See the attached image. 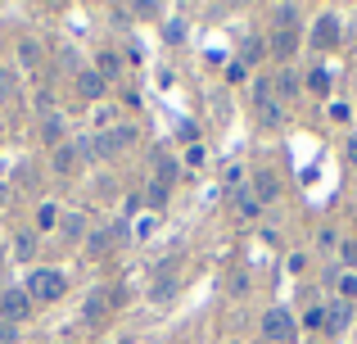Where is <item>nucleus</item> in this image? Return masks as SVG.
<instances>
[{
    "label": "nucleus",
    "mask_w": 357,
    "mask_h": 344,
    "mask_svg": "<svg viewBox=\"0 0 357 344\" xmlns=\"http://www.w3.org/2000/svg\"><path fill=\"white\" fill-rule=\"evenodd\" d=\"M331 317H326V331H344L349 327V304H335V308H326Z\"/></svg>",
    "instance_id": "nucleus-19"
},
{
    "label": "nucleus",
    "mask_w": 357,
    "mask_h": 344,
    "mask_svg": "<svg viewBox=\"0 0 357 344\" xmlns=\"http://www.w3.org/2000/svg\"><path fill=\"white\" fill-rule=\"evenodd\" d=\"M335 41H340V18H335V14H321V18H317V27H312V45L331 50Z\"/></svg>",
    "instance_id": "nucleus-7"
},
{
    "label": "nucleus",
    "mask_w": 357,
    "mask_h": 344,
    "mask_svg": "<svg viewBox=\"0 0 357 344\" xmlns=\"http://www.w3.org/2000/svg\"><path fill=\"white\" fill-rule=\"evenodd\" d=\"M340 294H344V304L357 299V276H353V272H349V276H340Z\"/></svg>",
    "instance_id": "nucleus-26"
},
{
    "label": "nucleus",
    "mask_w": 357,
    "mask_h": 344,
    "mask_svg": "<svg viewBox=\"0 0 357 344\" xmlns=\"http://www.w3.org/2000/svg\"><path fill=\"white\" fill-rule=\"evenodd\" d=\"M82 231H86V222H82L77 213H68V218H63V236H68V240H77Z\"/></svg>",
    "instance_id": "nucleus-23"
},
{
    "label": "nucleus",
    "mask_w": 357,
    "mask_h": 344,
    "mask_svg": "<svg viewBox=\"0 0 357 344\" xmlns=\"http://www.w3.org/2000/svg\"><path fill=\"white\" fill-rule=\"evenodd\" d=\"M63 290H68V281H63L59 267H36L27 276V299L32 304H54V299H63Z\"/></svg>",
    "instance_id": "nucleus-1"
},
{
    "label": "nucleus",
    "mask_w": 357,
    "mask_h": 344,
    "mask_svg": "<svg viewBox=\"0 0 357 344\" xmlns=\"http://www.w3.org/2000/svg\"><path fill=\"white\" fill-rule=\"evenodd\" d=\"M303 327H307V331H321V327H326V308H307Z\"/></svg>",
    "instance_id": "nucleus-25"
},
{
    "label": "nucleus",
    "mask_w": 357,
    "mask_h": 344,
    "mask_svg": "<svg viewBox=\"0 0 357 344\" xmlns=\"http://www.w3.org/2000/svg\"><path fill=\"white\" fill-rule=\"evenodd\" d=\"M73 87H77V96H82V100H100V96H105V87H109V82L100 77L96 68H77Z\"/></svg>",
    "instance_id": "nucleus-6"
},
{
    "label": "nucleus",
    "mask_w": 357,
    "mask_h": 344,
    "mask_svg": "<svg viewBox=\"0 0 357 344\" xmlns=\"http://www.w3.org/2000/svg\"><path fill=\"white\" fill-rule=\"evenodd\" d=\"M163 200H167V186H163V181H149L145 204H149V209H163Z\"/></svg>",
    "instance_id": "nucleus-21"
},
{
    "label": "nucleus",
    "mask_w": 357,
    "mask_h": 344,
    "mask_svg": "<svg viewBox=\"0 0 357 344\" xmlns=\"http://www.w3.org/2000/svg\"><path fill=\"white\" fill-rule=\"evenodd\" d=\"M50 168L59 172V177L77 172V168H82V154H77V141H63L59 150H50Z\"/></svg>",
    "instance_id": "nucleus-5"
},
{
    "label": "nucleus",
    "mask_w": 357,
    "mask_h": 344,
    "mask_svg": "<svg viewBox=\"0 0 357 344\" xmlns=\"http://www.w3.org/2000/svg\"><path fill=\"white\" fill-rule=\"evenodd\" d=\"M154 163H158V168H154V172H158V177H154V181H163V186H167V181H172V177H176V163H172V159H167V154H163V150H154Z\"/></svg>",
    "instance_id": "nucleus-18"
},
{
    "label": "nucleus",
    "mask_w": 357,
    "mask_h": 344,
    "mask_svg": "<svg viewBox=\"0 0 357 344\" xmlns=\"http://www.w3.org/2000/svg\"><path fill=\"white\" fill-rule=\"evenodd\" d=\"M36 136H41L50 150H59V145H63V118L59 114H45L41 123H36Z\"/></svg>",
    "instance_id": "nucleus-9"
},
{
    "label": "nucleus",
    "mask_w": 357,
    "mask_h": 344,
    "mask_svg": "<svg viewBox=\"0 0 357 344\" xmlns=\"http://www.w3.org/2000/svg\"><path fill=\"white\" fill-rule=\"evenodd\" d=\"M96 73H100L105 82H109V77H118V73H122V59H118L114 50H105V54H100V68H96Z\"/></svg>",
    "instance_id": "nucleus-17"
},
{
    "label": "nucleus",
    "mask_w": 357,
    "mask_h": 344,
    "mask_svg": "<svg viewBox=\"0 0 357 344\" xmlns=\"http://www.w3.org/2000/svg\"><path fill=\"white\" fill-rule=\"evenodd\" d=\"M249 190L258 195V204H271V200L280 195V186H276V172H271V168H258V172H253V186H249Z\"/></svg>",
    "instance_id": "nucleus-8"
},
{
    "label": "nucleus",
    "mask_w": 357,
    "mask_h": 344,
    "mask_svg": "<svg viewBox=\"0 0 357 344\" xmlns=\"http://www.w3.org/2000/svg\"><path fill=\"white\" fill-rule=\"evenodd\" d=\"M267 50L276 54V59H294V50H298V32H276Z\"/></svg>",
    "instance_id": "nucleus-11"
},
{
    "label": "nucleus",
    "mask_w": 357,
    "mask_h": 344,
    "mask_svg": "<svg viewBox=\"0 0 357 344\" xmlns=\"http://www.w3.org/2000/svg\"><path fill=\"white\" fill-rule=\"evenodd\" d=\"M0 344H18V327L5 322V317H0Z\"/></svg>",
    "instance_id": "nucleus-27"
},
{
    "label": "nucleus",
    "mask_w": 357,
    "mask_h": 344,
    "mask_svg": "<svg viewBox=\"0 0 357 344\" xmlns=\"http://www.w3.org/2000/svg\"><path fill=\"white\" fill-rule=\"evenodd\" d=\"M262 50H267V41H244V63H258Z\"/></svg>",
    "instance_id": "nucleus-24"
},
{
    "label": "nucleus",
    "mask_w": 357,
    "mask_h": 344,
    "mask_svg": "<svg viewBox=\"0 0 357 344\" xmlns=\"http://www.w3.org/2000/svg\"><path fill=\"white\" fill-rule=\"evenodd\" d=\"M14 96H18V77L9 68H0V105H9Z\"/></svg>",
    "instance_id": "nucleus-20"
},
{
    "label": "nucleus",
    "mask_w": 357,
    "mask_h": 344,
    "mask_svg": "<svg viewBox=\"0 0 357 344\" xmlns=\"http://www.w3.org/2000/svg\"><path fill=\"white\" fill-rule=\"evenodd\" d=\"M96 141H100V154H105V159H109V154H118V150H127V145H131V141H136V127H127V123H118V127H109V132H100V136H96Z\"/></svg>",
    "instance_id": "nucleus-4"
},
{
    "label": "nucleus",
    "mask_w": 357,
    "mask_h": 344,
    "mask_svg": "<svg viewBox=\"0 0 357 344\" xmlns=\"http://www.w3.org/2000/svg\"><path fill=\"white\" fill-rule=\"evenodd\" d=\"M236 209L244 213V218H258L262 204H258V195H253V190H244V186H240V190H236Z\"/></svg>",
    "instance_id": "nucleus-14"
},
{
    "label": "nucleus",
    "mask_w": 357,
    "mask_h": 344,
    "mask_svg": "<svg viewBox=\"0 0 357 344\" xmlns=\"http://www.w3.org/2000/svg\"><path fill=\"white\" fill-rule=\"evenodd\" d=\"M118 245V231L109 227V231H96V236H91V254H109V249Z\"/></svg>",
    "instance_id": "nucleus-15"
},
{
    "label": "nucleus",
    "mask_w": 357,
    "mask_h": 344,
    "mask_svg": "<svg viewBox=\"0 0 357 344\" xmlns=\"http://www.w3.org/2000/svg\"><path fill=\"white\" fill-rule=\"evenodd\" d=\"M335 240H340L335 231H321V236H317V245H321V249H335Z\"/></svg>",
    "instance_id": "nucleus-30"
},
{
    "label": "nucleus",
    "mask_w": 357,
    "mask_h": 344,
    "mask_svg": "<svg viewBox=\"0 0 357 344\" xmlns=\"http://www.w3.org/2000/svg\"><path fill=\"white\" fill-rule=\"evenodd\" d=\"M0 317L14 322V327L32 317V299H27V290H18V285H5V290H0Z\"/></svg>",
    "instance_id": "nucleus-2"
},
{
    "label": "nucleus",
    "mask_w": 357,
    "mask_h": 344,
    "mask_svg": "<svg viewBox=\"0 0 357 344\" xmlns=\"http://www.w3.org/2000/svg\"><path fill=\"white\" fill-rule=\"evenodd\" d=\"M271 18H276L280 32H294V23H298V5H276V9H271Z\"/></svg>",
    "instance_id": "nucleus-13"
},
{
    "label": "nucleus",
    "mask_w": 357,
    "mask_h": 344,
    "mask_svg": "<svg viewBox=\"0 0 357 344\" xmlns=\"http://www.w3.org/2000/svg\"><path fill=\"white\" fill-rule=\"evenodd\" d=\"M0 200H9V190H5V186H0Z\"/></svg>",
    "instance_id": "nucleus-32"
},
{
    "label": "nucleus",
    "mask_w": 357,
    "mask_h": 344,
    "mask_svg": "<svg viewBox=\"0 0 357 344\" xmlns=\"http://www.w3.org/2000/svg\"><path fill=\"white\" fill-rule=\"evenodd\" d=\"M18 63H27V68H36V63H41V41H32V36H23V41H18Z\"/></svg>",
    "instance_id": "nucleus-12"
},
{
    "label": "nucleus",
    "mask_w": 357,
    "mask_h": 344,
    "mask_svg": "<svg viewBox=\"0 0 357 344\" xmlns=\"http://www.w3.org/2000/svg\"><path fill=\"white\" fill-rule=\"evenodd\" d=\"M14 254L18 258H32L36 254V236H14Z\"/></svg>",
    "instance_id": "nucleus-22"
},
{
    "label": "nucleus",
    "mask_w": 357,
    "mask_h": 344,
    "mask_svg": "<svg viewBox=\"0 0 357 344\" xmlns=\"http://www.w3.org/2000/svg\"><path fill=\"white\" fill-rule=\"evenodd\" d=\"M262 336H267L271 344H289L294 340V317H289L285 308H271L267 317H262Z\"/></svg>",
    "instance_id": "nucleus-3"
},
{
    "label": "nucleus",
    "mask_w": 357,
    "mask_h": 344,
    "mask_svg": "<svg viewBox=\"0 0 357 344\" xmlns=\"http://www.w3.org/2000/svg\"><path fill=\"white\" fill-rule=\"evenodd\" d=\"M109 304H114V294H109V290H91L86 304H82V317H86V322H100L109 313Z\"/></svg>",
    "instance_id": "nucleus-10"
},
{
    "label": "nucleus",
    "mask_w": 357,
    "mask_h": 344,
    "mask_svg": "<svg viewBox=\"0 0 357 344\" xmlns=\"http://www.w3.org/2000/svg\"><path fill=\"white\" fill-rule=\"evenodd\" d=\"M271 91H276V96H294V91H298V77H294L289 68H280L276 82H271Z\"/></svg>",
    "instance_id": "nucleus-16"
},
{
    "label": "nucleus",
    "mask_w": 357,
    "mask_h": 344,
    "mask_svg": "<svg viewBox=\"0 0 357 344\" xmlns=\"http://www.w3.org/2000/svg\"><path fill=\"white\" fill-rule=\"evenodd\" d=\"M349 159L357 163V136H349Z\"/></svg>",
    "instance_id": "nucleus-31"
},
{
    "label": "nucleus",
    "mask_w": 357,
    "mask_h": 344,
    "mask_svg": "<svg viewBox=\"0 0 357 344\" xmlns=\"http://www.w3.org/2000/svg\"><path fill=\"white\" fill-rule=\"evenodd\" d=\"M307 87H312V91H321V96H326V91H331V77H326V73H312V77H307Z\"/></svg>",
    "instance_id": "nucleus-29"
},
{
    "label": "nucleus",
    "mask_w": 357,
    "mask_h": 344,
    "mask_svg": "<svg viewBox=\"0 0 357 344\" xmlns=\"http://www.w3.org/2000/svg\"><path fill=\"white\" fill-rule=\"evenodd\" d=\"M54 218H59L54 204H41V209H36V222H41V227H54Z\"/></svg>",
    "instance_id": "nucleus-28"
}]
</instances>
